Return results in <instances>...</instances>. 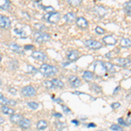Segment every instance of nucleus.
I'll list each match as a JSON object with an SVG mask.
<instances>
[{
  "label": "nucleus",
  "mask_w": 131,
  "mask_h": 131,
  "mask_svg": "<svg viewBox=\"0 0 131 131\" xmlns=\"http://www.w3.org/2000/svg\"><path fill=\"white\" fill-rule=\"evenodd\" d=\"M58 71L59 70L54 66H51L48 64H43L39 67V72L46 77H52L58 73Z\"/></svg>",
  "instance_id": "nucleus-1"
},
{
  "label": "nucleus",
  "mask_w": 131,
  "mask_h": 131,
  "mask_svg": "<svg viewBox=\"0 0 131 131\" xmlns=\"http://www.w3.org/2000/svg\"><path fill=\"white\" fill-rule=\"evenodd\" d=\"M43 19L48 21L51 24H56L60 19V12H48L46 15H44Z\"/></svg>",
  "instance_id": "nucleus-2"
},
{
  "label": "nucleus",
  "mask_w": 131,
  "mask_h": 131,
  "mask_svg": "<svg viewBox=\"0 0 131 131\" xmlns=\"http://www.w3.org/2000/svg\"><path fill=\"white\" fill-rule=\"evenodd\" d=\"M34 39L38 43H44V42L48 41L51 39V36L46 32H43V31H36L34 32Z\"/></svg>",
  "instance_id": "nucleus-3"
},
{
  "label": "nucleus",
  "mask_w": 131,
  "mask_h": 131,
  "mask_svg": "<svg viewBox=\"0 0 131 131\" xmlns=\"http://www.w3.org/2000/svg\"><path fill=\"white\" fill-rule=\"evenodd\" d=\"M21 93L25 97H32L36 94V89L31 86H26L22 88Z\"/></svg>",
  "instance_id": "nucleus-4"
},
{
  "label": "nucleus",
  "mask_w": 131,
  "mask_h": 131,
  "mask_svg": "<svg viewBox=\"0 0 131 131\" xmlns=\"http://www.w3.org/2000/svg\"><path fill=\"white\" fill-rule=\"evenodd\" d=\"M85 46L89 49H93V50H97L101 48V42L96 41V40H93V39H88V40L85 41Z\"/></svg>",
  "instance_id": "nucleus-5"
},
{
  "label": "nucleus",
  "mask_w": 131,
  "mask_h": 131,
  "mask_svg": "<svg viewBox=\"0 0 131 131\" xmlns=\"http://www.w3.org/2000/svg\"><path fill=\"white\" fill-rule=\"evenodd\" d=\"M93 10L95 14H97V16L100 17V18H103L105 15L107 14V10L104 6L102 5H96L93 8Z\"/></svg>",
  "instance_id": "nucleus-6"
},
{
  "label": "nucleus",
  "mask_w": 131,
  "mask_h": 131,
  "mask_svg": "<svg viewBox=\"0 0 131 131\" xmlns=\"http://www.w3.org/2000/svg\"><path fill=\"white\" fill-rule=\"evenodd\" d=\"M67 56L68 58V60H70V62H74V61H76L80 58L81 53H80L79 51L72 50V51H68L67 52Z\"/></svg>",
  "instance_id": "nucleus-7"
},
{
  "label": "nucleus",
  "mask_w": 131,
  "mask_h": 131,
  "mask_svg": "<svg viewBox=\"0 0 131 131\" xmlns=\"http://www.w3.org/2000/svg\"><path fill=\"white\" fill-rule=\"evenodd\" d=\"M68 81L73 88H79V86L81 85V80L79 79V77H77V76H75V75L70 76V77L68 78Z\"/></svg>",
  "instance_id": "nucleus-8"
},
{
  "label": "nucleus",
  "mask_w": 131,
  "mask_h": 131,
  "mask_svg": "<svg viewBox=\"0 0 131 131\" xmlns=\"http://www.w3.org/2000/svg\"><path fill=\"white\" fill-rule=\"evenodd\" d=\"M0 27L4 29H8L10 27V20L5 16H0Z\"/></svg>",
  "instance_id": "nucleus-9"
},
{
  "label": "nucleus",
  "mask_w": 131,
  "mask_h": 131,
  "mask_svg": "<svg viewBox=\"0 0 131 131\" xmlns=\"http://www.w3.org/2000/svg\"><path fill=\"white\" fill-rule=\"evenodd\" d=\"M76 25H77V26H79L80 28H86V27L88 26V21L85 18H83V17H79V18H76Z\"/></svg>",
  "instance_id": "nucleus-10"
},
{
  "label": "nucleus",
  "mask_w": 131,
  "mask_h": 131,
  "mask_svg": "<svg viewBox=\"0 0 131 131\" xmlns=\"http://www.w3.org/2000/svg\"><path fill=\"white\" fill-rule=\"evenodd\" d=\"M31 57L37 60L45 61L46 60V55L44 52H40V51H35V52H33L31 53Z\"/></svg>",
  "instance_id": "nucleus-11"
},
{
  "label": "nucleus",
  "mask_w": 131,
  "mask_h": 131,
  "mask_svg": "<svg viewBox=\"0 0 131 131\" xmlns=\"http://www.w3.org/2000/svg\"><path fill=\"white\" fill-rule=\"evenodd\" d=\"M63 18H64V20L67 24H72V23H73L76 20V15L73 12H68V13L65 14Z\"/></svg>",
  "instance_id": "nucleus-12"
},
{
  "label": "nucleus",
  "mask_w": 131,
  "mask_h": 131,
  "mask_svg": "<svg viewBox=\"0 0 131 131\" xmlns=\"http://www.w3.org/2000/svg\"><path fill=\"white\" fill-rule=\"evenodd\" d=\"M103 42H104L106 45H109V46H113L115 45V44L117 42V40H116V39L114 36L112 35H107L105 36L104 38L102 39Z\"/></svg>",
  "instance_id": "nucleus-13"
},
{
  "label": "nucleus",
  "mask_w": 131,
  "mask_h": 131,
  "mask_svg": "<svg viewBox=\"0 0 131 131\" xmlns=\"http://www.w3.org/2000/svg\"><path fill=\"white\" fill-rule=\"evenodd\" d=\"M0 103H2L3 105H12V106L17 104V102L15 101L9 100V99L5 97L2 94H0Z\"/></svg>",
  "instance_id": "nucleus-14"
},
{
  "label": "nucleus",
  "mask_w": 131,
  "mask_h": 131,
  "mask_svg": "<svg viewBox=\"0 0 131 131\" xmlns=\"http://www.w3.org/2000/svg\"><path fill=\"white\" fill-rule=\"evenodd\" d=\"M9 48L12 52H16V53H23V48L21 47L20 46H18V44L16 43H12L9 45Z\"/></svg>",
  "instance_id": "nucleus-15"
},
{
  "label": "nucleus",
  "mask_w": 131,
  "mask_h": 131,
  "mask_svg": "<svg viewBox=\"0 0 131 131\" xmlns=\"http://www.w3.org/2000/svg\"><path fill=\"white\" fill-rule=\"evenodd\" d=\"M18 123H19V126L21 128H24V129H27L31 126V121L29 119H26V118H22V120Z\"/></svg>",
  "instance_id": "nucleus-16"
},
{
  "label": "nucleus",
  "mask_w": 131,
  "mask_h": 131,
  "mask_svg": "<svg viewBox=\"0 0 131 131\" xmlns=\"http://www.w3.org/2000/svg\"><path fill=\"white\" fill-rule=\"evenodd\" d=\"M118 65H120V67H127L130 66V60L129 59H125V58H120L117 60Z\"/></svg>",
  "instance_id": "nucleus-17"
},
{
  "label": "nucleus",
  "mask_w": 131,
  "mask_h": 131,
  "mask_svg": "<svg viewBox=\"0 0 131 131\" xmlns=\"http://www.w3.org/2000/svg\"><path fill=\"white\" fill-rule=\"evenodd\" d=\"M0 9L2 10H10V3L9 0H0Z\"/></svg>",
  "instance_id": "nucleus-18"
},
{
  "label": "nucleus",
  "mask_w": 131,
  "mask_h": 131,
  "mask_svg": "<svg viewBox=\"0 0 131 131\" xmlns=\"http://www.w3.org/2000/svg\"><path fill=\"white\" fill-rule=\"evenodd\" d=\"M23 116L20 115V114H13V115H10V120L12 122H13V123H18L21 120H22Z\"/></svg>",
  "instance_id": "nucleus-19"
},
{
  "label": "nucleus",
  "mask_w": 131,
  "mask_h": 131,
  "mask_svg": "<svg viewBox=\"0 0 131 131\" xmlns=\"http://www.w3.org/2000/svg\"><path fill=\"white\" fill-rule=\"evenodd\" d=\"M103 67H104L105 70H107V72H110V73H114V72L115 71V66H114L110 62H105V63H103Z\"/></svg>",
  "instance_id": "nucleus-20"
},
{
  "label": "nucleus",
  "mask_w": 131,
  "mask_h": 131,
  "mask_svg": "<svg viewBox=\"0 0 131 131\" xmlns=\"http://www.w3.org/2000/svg\"><path fill=\"white\" fill-rule=\"evenodd\" d=\"M82 77H83V79L86 80V81H92L93 78H94V73H93L92 72H90V71H85L83 73Z\"/></svg>",
  "instance_id": "nucleus-21"
},
{
  "label": "nucleus",
  "mask_w": 131,
  "mask_h": 131,
  "mask_svg": "<svg viewBox=\"0 0 131 131\" xmlns=\"http://www.w3.org/2000/svg\"><path fill=\"white\" fill-rule=\"evenodd\" d=\"M46 127H47V122L45 121V120H40V121L37 123V128L39 130L46 129Z\"/></svg>",
  "instance_id": "nucleus-22"
},
{
  "label": "nucleus",
  "mask_w": 131,
  "mask_h": 131,
  "mask_svg": "<svg viewBox=\"0 0 131 131\" xmlns=\"http://www.w3.org/2000/svg\"><path fill=\"white\" fill-rule=\"evenodd\" d=\"M1 110H2V112H3L4 114H5V115H13V114H14V110H13V109L10 108V107H7V106L2 107Z\"/></svg>",
  "instance_id": "nucleus-23"
},
{
  "label": "nucleus",
  "mask_w": 131,
  "mask_h": 131,
  "mask_svg": "<svg viewBox=\"0 0 131 131\" xmlns=\"http://www.w3.org/2000/svg\"><path fill=\"white\" fill-rule=\"evenodd\" d=\"M52 84H53L54 88H62L64 86V83L59 79H52Z\"/></svg>",
  "instance_id": "nucleus-24"
},
{
  "label": "nucleus",
  "mask_w": 131,
  "mask_h": 131,
  "mask_svg": "<svg viewBox=\"0 0 131 131\" xmlns=\"http://www.w3.org/2000/svg\"><path fill=\"white\" fill-rule=\"evenodd\" d=\"M122 47H130V45H131V41L129 39H122L121 40V43H120Z\"/></svg>",
  "instance_id": "nucleus-25"
},
{
  "label": "nucleus",
  "mask_w": 131,
  "mask_h": 131,
  "mask_svg": "<svg viewBox=\"0 0 131 131\" xmlns=\"http://www.w3.org/2000/svg\"><path fill=\"white\" fill-rule=\"evenodd\" d=\"M67 3L72 6H79L82 3V0H67Z\"/></svg>",
  "instance_id": "nucleus-26"
},
{
  "label": "nucleus",
  "mask_w": 131,
  "mask_h": 131,
  "mask_svg": "<svg viewBox=\"0 0 131 131\" xmlns=\"http://www.w3.org/2000/svg\"><path fill=\"white\" fill-rule=\"evenodd\" d=\"M28 107H30L31 109H37L39 107V104L37 102H34V101H31V102H28L27 103Z\"/></svg>",
  "instance_id": "nucleus-27"
},
{
  "label": "nucleus",
  "mask_w": 131,
  "mask_h": 131,
  "mask_svg": "<svg viewBox=\"0 0 131 131\" xmlns=\"http://www.w3.org/2000/svg\"><path fill=\"white\" fill-rule=\"evenodd\" d=\"M43 85L46 86V88H54V86H53V84H52V82L51 81H44L43 82Z\"/></svg>",
  "instance_id": "nucleus-28"
},
{
  "label": "nucleus",
  "mask_w": 131,
  "mask_h": 131,
  "mask_svg": "<svg viewBox=\"0 0 131 131\" xmlns=\"http://www.w3.org/2000/svg\"><path fill=\"white\" fill-rule=\"evenodd\" d=\"M95 31H96V33L97 34H104L105 32H106V31L104 30V29L102 28V27H101V26H96L95 27Z\"/></svg>",
  "instance_id": "nucleus-29"
},
{
  "label": "nucleus",
  "mask_w": 131,
  "mask_h": 131,
  "mask_svg": "<svg viewBox=\"0 0 131 131\" xmlns=\"http://www.w3.org/2000/svg\"><path fill=\"white\" fill-rule=\"evenodd\" d=\"M130 1L127 2V3L125 4V12H127V14H128V16L129 17L130 16Z\"/></svg>",
  "instance_id": "nucleus-30"
},
{
  "label": "nucleus",
  "mask_w": 131,
  "mask_h": 131,
  "mask_svg": "<svg viewBox=\"0 0 131 131\" xmlns=\"http://www.w3.org/2000/svg\"><path fill=\"white\" fill-rule=\"evenodd\" d=\"M110 128L114 131H123L122 127H120L119 125H116V124H113V125L110 127Z\"/></svg>",
  "instance_id": "nucleus-31"
},
{
  "label": "nucleus",
  "mask_w": 131,
  "mask_h": 131,
  "mask_svg": "<svg viewBox=\"0 0 131 131\" xmlns=\"http://www.w3.org/2000/svg\"><path fill=\"white\" fill-rule=\"evenodd\" d=\"M14 31H15V33H16V34H18V35H21V36H24V37H25V31L23 30V29L15 28V29H14Z\"/></svg>",
  "instance_id": "nucleus-32"
},
{
  "label": "nucleus",
  "mask_w": 131,
  "mask_h": 131,
  "mask_svg": "<svg viewBox=\"0 0 131 131\" xmlns=\"http://www.w3.org/2000/svg\"><path fill=\"white\" fill-rule=\"evenodd\" d=\"M27 71L31 73H35L36 72H37V69H36L34 67H32V66L29 65V66H27Z\"/></svg>",
  "instance_id": "nucleus-33"
},
{
  "label": "nucleus",
  "mask_w": 131,
  "mask_h": 131,
  "mask_svg": "<svg viewBox=\"0 0 131 131\" xmlns=\"http://www.w3.org/2000/svg\"><path fill=\"white\" fill-rule=\"evenodd\" d=\"M8 91H9V92H10L12 94H13V95H16V94H17V92H18L16 88H10L9 89H8Z\"/></svg>",
  "instance_id": "nucleus-34"
},
{
  "label": "nucleus",
  "mask_w": 131,
  "mask_h": 131,
  "mask_svg": "<svg viewBox=\"0 0 131 131\" xmlns=\"http://www.w3.org/2000/svg\"><path fill=\"white\" fill-rule=\"evenodd\" d=\"M92 89L95 90L96 92H101V88L98 85H96V84H94V85L92 86Z\"/></svg>",
  "instance_id": "nucleus-35"
},
{
  "label": "nucleus",
  "mask_w": 131,
  "mask_h": 131,
  "mask_svg": "<svg viewBox=\"0 0 131 131\" xmlns=\"http://www.w3.org/2000/svg\"><path fill=\"white\" fill-rule=\"evenodd\" d=\"M120 107H121V104H120L119 102H115L112 104V107H113L114 109H117V108H119Z\"/></svg>",
  "instance_id": "nucleus-36"
},
{
  "label": "nucleus",
  "mask_w": 131,
  "mask_h": 131,
  "mask_svg": "<svg viewBox=\"0 0 131 131\" xmlns=\"http://www.w3.org/2000/svg\"><path fill=\"white\" fill-rule=\"evenodd\" d=\"M118 122H119V123L121 124V125L127 126L126 122H124V121H123V118H119V119H118Z\"/></svg>",
  "instance_id": "nucleus-37"
},
{
  "label": "nucleus",
  "mask_w": 131,
  "mask_h": 131,
  "mask_svg": "<svg viewBox=\"0 0 131 131\" xmlns=\"http://www.w3.org/2000/svg\"><path fill=\"white\" fill-rule=\"evenodd\" d=\"M33 48H34V46H25V50L33 49Z\"/></svg>",
  "instance_id": "nucleus-38"
},
{
  "label": "nucleus",
  "mask_w": 131,
  "mask_h": 131,
  "mask_svg": "<svg viewBox=\"0 0 131 131\" xmlns=\"http://www.w3.org/2000/svg\"><path fill=\"white\" fill-rule=\"evenodd\" d=\"M63 110H64L65 112H66V113H69V112H70V110H69V109L68 108H67V107H63Z\"/></svg>",
  "instance_id": "nucleus-39"
},
{
  "label": "nucleus",
  "mask_w": 131,
  "mask_h": 131,
  "mask_svg": "<svg viewBox=\"0 0 131 131\" xmlns=\"http://www.w3.org/2000/svg\"><path fill=\"white\" fill-rule=\"evenodd\" d=\"M4 122H5V120H4V118L0 116V125H1L2 123H4Z\"/></svg>",
  "instance_id": "nucleus-40"
},
{
  "label": "nucleus",
  "mask_w": 131,
  "mask_h": 131,
  "mask_svg": "<svg viewBox=\"0 0 131 131\" xmlns=\"http://www.w3.org/2000/svg\"><path fill=\"white\" fill-rule=\"evenodd\" d=\"M72 122H73L74 124H76V125H79V124H80V122L78 121H76V120H73V121H72Z\"/></svg>",
  "instance_id": "nucleus-41"
},
{
  "label": "nucleus",
  "mask_w": 131,
  "mask_h": 131,
  "mask_svg": "<svg viewBox=\"0 0 131 131\" xmlns=\"http://www.w3.org/2000/svg\"><path fill=\"white\" fill-rule=\"evenodd\" d=\"M88 127H95V124H94V123H90V124H88Z\"/></svg>",
  "instance_id": "nucleus-42"
},
{
  "label": "nucleus",
  "mask_w": 131,
  "mask_h": 131,
  "mask_svg": "<svg viewBox=\"0 0 131 131\" xmlns=\"http://www.w3.org/2000/svg\"><path fill=\"white\" fill-rule=\"evenodd\" d=\"M70 62H66V63H62V65H63V67H67V65H68Z\"/></svg>",
  "instance_id": "nucleus-43"
},
{
  "label": "nucleus",
  "mask_w": 131,
  "mask_h": 131,
  "mask_svg": "<svg viewBox=\"0 0 131 131\" xmlns=\"http://www.w3.org/2000/svg\"><path fill=\"white\" fill-rule=\"evenodd\" d=\"M54 116H57V117H61L60 114H54Z\"/></svg>",
  "instance_id": "nucleus-44"
},
{
  "label": "nucleus",
  "mask_w": 131,
  "mask_h": 131,
  "mask_svg": "<svg viewBox=\"0 0 131 131\" xmlns=\"http://www.w3.org/2000/svg\"><path fill=\"white\" fill-rule=\"evenodd\" d=\"M1 60H2V55L0 54V61H1Z\"/></svg>",
  "instance_id": "nucleus-45"
},
{
  "label": "nucleus",
  "mask_w": 131,
  "mask_h": 131,
  "mask_svg": "<svg viewBox=\"0 0 131 131\" xmlns=\"http://www.w3.org/2000/svg\"><path fill=\"white\" fill-rule=\"evenodd\" d=\"M35 2H39V1H41V0H34Z\"/></svg>",
  "instance_id": "nucleus-46"
},
{
  "label": "nucleus",
  "mask_w": 131,
  "mask_h": 131,
  "mask_svg": "<svg viewBox=\"0 0 131 131\" xmlns=\"http://www.w3.org/2000/svg\"><path fill=\"white\" fill-rule=\"evenodd\" d=\"M100 131H102V130H100Z\"/></svg>",
  "instance_id": "nucleus-47"
}]
</instances>
